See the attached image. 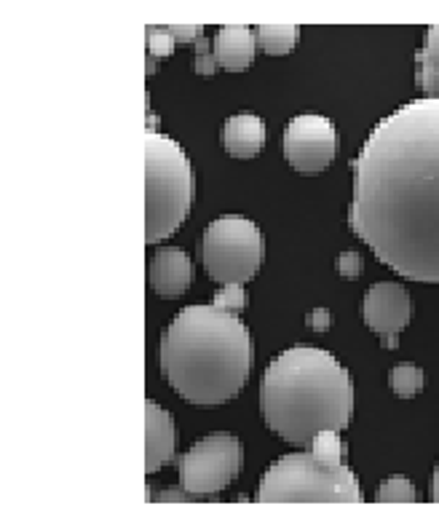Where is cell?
Wrapping results in <instances>:
<instances>
[{
	"instance_id": "8fae6325",
	"label": "cell",
	"mask_w": 439,
	"mask_h": 530,
	"mask_svg": "<svg viewBox=\"0 0 439 530\" xmlns=\"http://www.w3.org/2000/svg\"><path fill=\"white\" fill-rule=\"evenodd\" d=\"M174 458V421L153 399L145 402V472L156 474Z\"/></svg>"
},
{
	"instance_id": "5b68a950",
	"label": "cell",
	"mask_w": 439,
	"mask_h": 530,
	"mask_svg": "<svg viewBox=\"0 0 439 530\" xmlns=\"http://www.w3.org/2000/svg\"><path fill=\"white\" fill-rule=\"evenodd\" d=\"M257 501H362L357 474L308 453H292L268 466Z\"/></svg>"
},
{
	"instance_id": "2e32d148",
	"label": "cell",
	"mask_w": 439,
	"mask_h": 530,
	"mask_svg": "<svg viewBox=\"0 0 439 530\" xmlns=\"http://www.w3.org/2000/svg\"><path fill=\"white\" fill-rule=\"evenodd\" d=\"M389 383H391V391H394L399 399H413L415 394L423 389L426 378H423L421 367L405 362V365H397L394 370H391Z\"/></svg>"
},
{
	"instance_id": "7c38bea8",
	"label": "cell",
	"mask_w": 439,
	"mask_h": 530,
	"mask_svg": "<svg viewBox=\"0 0 439 530\" xmlns=\"http://www.w3.org/2000/svg\"><path fill=\"white\" fill-rule=\"evenodd\" d=\"M223 148L233 158H255L266 145V124L252 113H236L223 124Z\"/></svg>"
},
{
	"instance_id": "cb8c5ba5",
	"label": "cell",
	"mask_w": 439,
	"mask_h": 530,
	"mask_svg": "<svg viewBox=\"0 0 439 530\" xmlns=\"http://www.w3.org/2000/svg\"><path fill=\"white\" fill-rule=\"evenodd\" d=\"M306 324L316 332L330 330V311H327V308H319V311H314V314L306 316Z\"/></svg>"
},
{
	"instance_id": "603a6c76",
	"label": "cell",
	"mask_w": 439,
	"mask_h": 530,
	"mask_svg": "<svg viewBox=\"0 0 439 530\" xmlns=\"http://www.w3.org/2000/svg\"><path fill=\"white\" fill-rule=\"evenodd\" d=\"M166 33L172 35L174 41H183V43H196L201 38V30L204 27L201 25H166L164 27Z\"/></svg>"
},
{
	"instance_id": "6da1fadb",
	"label": "cell",
	"mask_w": 439,
	"mask_h": 530,
	"mask_svg": "<svg viewBox=\"0 0 439 530\" xmlns=\"http://www.w3.org/2000/svg\"><path fill=\"white\" fill-rule=\"evenodd\" d=\"M351 169V231L394 274L439 284V97L378 121Z\"/></svg>"
},
{
	"instance_id": "484cf974",
	"label": "cell",
	"mask_w": 439,
	"mask_h": 530,
	"mask_svg": "<svg viewBox=\"0 0 439 530\" xmlns=\"http://www.w3.org/2000/svg\"><path fill=\"white\" fill-rule=\"evenodd\" d=\"M431 498L439 501V464H437V469H434V480H431Z\"/></svg>"
},
{
	"instance_id": "ba28073f",
	"label": "cell",
	"mask_w": 439,
	"mask_h": 530,
	"mask_svg": "<svg viewBox=\"0 0 439 530\" xmlns=\"http://www.w3.org/2000/svg\"><path fill=\"white\" fill-rule=\"evenodd\" d=\"M284 158L300 174H319L340 150V134L330 118L303 113L284 126Z\"/></svg>"
},
{
	"instance_id": "4316f807",
	"label": "cell",
	"mask_w": 439,
	"mask_h": 530,
	"mask_svg": "<svg viewBox=\"0 0 439 530\" xmlns=\"http://www.w3.org/2000/svg\"><path fill=\"white\" fill-rule=\"evenodd\" d=\"M156 124H158L156 113H153V110H148V126H150V132H153V129H156Z\"/></svg>"
},
{
	"instance_id": "44dd1931",
	"label": "cell",
	"mask_w": 439,
	"mask_h": 530,
	"mask_svg": "<svg viewBox=\"0 0 439 530\" xmlns=\"http://www.w3.org/2000/svg\"><path fill=\"white\" fill-rule=\"evenodd\" d=\"M193 67H196V73L199 75H212L217 70V59L215 54L209 51V41L204 35L196 41V62H193Z\"/></svg>"
},
{
	"instance_id": "ac0fdd59",
	"label": "cell",
	"mask_w": 439,
	"mask_h": 530,
	"mask_svg": "<svg viewBox=\"0 0 439 530\" xmlns=\"http://www.w3.org/2000/svg\"><path fill=\"white\" fill-rule=\"evenodd\" d=\"M415 488L410 485L407 477H389L378 488V501H405V504H413L415 501Z\"/></svg>"
},
{
	"instance_id": "e0dca14e",
	"label": "cell",
	"mask_w": 439,
	"mask_h": 530,
	"mask_svg": "<svg viewBox=\"0 0 439 530\" xmlns=\"http://www.w3.org/2000/svg\"><path fill=\"white\" fill-rule=\"evenodd\" d=\"M338 434L340 431L335 429H322L311 442H308L306 448L311 450L314 456L330 461V464H340V458L346 456V445L340 442Z\"/></svg>"
},
{
	"instance_id": "7a4b0ae2",
	"label": "cell",
	"mask_w": 439,
	"mask_h": 530,
	"mask_svg": "<svg viewBox=\"0 0 439 530\" xmlns=\"http://www.w3.org/2000/svg\"><path fill=\"white\" fill-rule=\"evenodd\" d=\"M169 386L191 405H223L255 367V340L239 316L217 306H188L161 338Z\"/></svg>"
},
{
	"instance_id": "8992f818",
	"label": "cell",
	"mask_w": 439,
	"mask_h": 530,
	"mask_svg": "<svg viewBox=\"0 0 439 530\" xmlns=\"http://www.w3.org/2000/svg\"><path fill=\"white\" fill-rule=\"evenodd\" d=\"M263 257V233L247 217H217L201 239V260L207 276L217 284H247L260 271Z\"/></svg>"
},
{
	"instance_id": "4fadbf2b",
	"label": "cell",
	"mask_w": 439,
	"mask_h": 530,
	"mask_svg": "<svg viewBox=\"0 0 439 530\" xmlns=\"http://www.w3.org/2000/svg\"><path fill=\"white\" fill-rule=\"evenodd\" d=\"M257 35L249 27L225 25L217 30L215 41H212V54H215L217 65L228 67V70H244L255 62Z\"/></svg>"
},
{
	"instance_id": "7402d4cb",
	"label": "cell",
	"mask_w": 439,
	"mask_h": 530,
	"mask_svg": "<svg viewBox=\"0 0 439 530\" xmlns=\"http://www.w3.org/2000/svg\"><path fill=\"white\" fill-rule=\"evenodd\" d=\"M362 255L359 252H343V255L338 257V274L343 276V279H357V276H362Z\"/></svg>"
},
{
	"instance_id": "5bb4252c",
	"label": "cell",
	"mask_w": 439,
	"mask_h": 530,
	"mask_svg": "<svg viewBox=\"0 0 439 530\" xmlns=\"http://www.w3.org/2000/svg\"><path fill=\"white\" fill-rule=\"evenodd\" d=\"M418 62V75H415V86L421 92L439 97V25L429 27L423 49L415 54Z\"/></svg>"
},
{
	"instance_id": "d6986e66",
	"label": "cell",
	"mask_w": 439,
	"mask_h": 530,
	"mask_svg": "<svg viewBox=\"0 0 439 530\" xmlns=\"http://www.w3.org/2000/svg\"><path fill=\"white\" fill-rule=\"evenodd\" d=\"M145 43H148L150 57H172L174 38L164 27H145Z\"/></svg>"
},
{
	"instance_id": "d4e9b609",
	"label": "cell",
	"mask_w": 439,
	"mask_h": 530,
	"mask_svg": "<svg viewBox=\"0 0 439 530\" xmlns=\"http://www.w3.org/2000/svg\"><path fill=\"white\" fill-rule=\"evenodd\" d=\"M199 496H193L191 490H185L183 485H180V490H161V496H158V501H196Z\"/></svg>"
},
{
	"instance_id": "9a60e30c",
	"label": "cell",
	"mask_w": 439,
	"mask_h": 530,
	"mask_svg": "<svg viewBox=\"0 0 439 530\" xmlns=\"http://www.w3.org/2000/svg\"><path fill=\"white\" fill-rule=\"evenodd\" d=\"M298 38H300V27H295V25H260L257 27V46L266 51V54H274V57L290 54V51L295 49Z\"/></svg>"
},
{
	"instance_id": "ffe728a7",
	"label": "cell",
	"mask_w": 439,
	"mask_h": 530,
	"mask_svg": "<svg viewBox=\"0 0 439 530\" xmlns=\"http://www.w3.org/2000/svg\"><path fill=\"white\" fill-rule=\"evenodd\" d=\"M244 303H247V295H244V287H241V284H225L223 290L215 295V300H212V306L225 308V311H231V314H239Z\"/></svg>"
},
{
	"instance_id": "30bf717a",
	"label": "cell",
	"mask_w": 439,
	"mask_h": 530,
	"mask_svg": "<svg viewBox=\"0 0 439 530\" xmlns=\"http://www.w3.org/2000/svg\"><path fill=\"white\" fill-rule=\"evenodd\" d=\"M148 282L161 298H180L193 282V263L183 249L161 247L150 257Z\"/></svg>"
},
{
	"instance_id": "52a82bcc",
	"label": "cell",
	"mask_w": 439,
	"mask_h": 530,
	"mask_svg": "<svg viewBox=\"0 0 439 530\" xmlns=\"http://www.w3.org/2000/svg\"><path fill=\"white\" fill-rule=\"evenodd\" d=\"M241 461H244V450L239 439L228 431H215L207 439L196 442L177 461L180 485L199 498L220 493L239 477Z\"/></svg>"
},
{
	"instance_id": "277c9868",
	"label": "cell",
	"mask_w": 439,
	"mask_h": 530,
	"mask_svg": "<svg viewBox=\"0 0 439 530\" xmlns=\"http://www.w3.org/2000/svg\"><path fill=\"white\" fill-rule=\"evenodd\" d=\"M191 158L172 137H145V241L158 244L188 220L193 204Z\"/></svg>"
},
{
	"instance_id": "9c48e42d",
	"label": "cell",
	"mask_w": 439,
	"mask_h": 530,
	"mask_svg": "<svg viewBox=\"0 0 439 530\" xmlns=\"http://www.w3.org/2000/svg\"><path fill=\"white\" fill-rule=\"evenodd\" d=\"M362 316H365L367 327L381 335L383 346L394 348L397 346L394 335L405 330L413 316L410 292L394 282L373 284L362 300Z\"/></svg>"
},
{
	"instance_id": "3957f363",
	"label": "cell",
	"mask_w": 439,
	"mask_h": 530,
	"mask_svg": "<svg viewBox=\"0 0 439 530\" xmlns=\"http://www.w3.org/2000/svg\"><path fill=\"white\" fill-rule=\"evenodd\" d=\"M263 421L290 445H308L322 429L343 431L354 413V383L338 359L314 346H292L260 381Z\"/></svg>"
},
{
	"instance_id": "83f0119b",
	"label": "cell",
	"mask_w": 439,
	"mask_h": 530,
	"mask_svg": "<svg viewBox=\"0 0 439 530\" xmlns=\"http://www.w3.org/2000/svg\"><path fill=\"white\" fill-rule=\"evenodd\" d=\"M156 73V57H150L148 54V75Z\"/></svg>"
}]
</instances>
